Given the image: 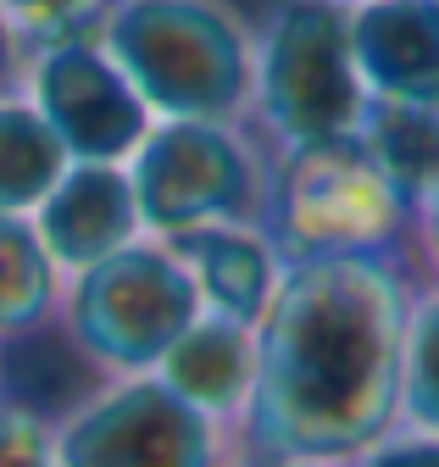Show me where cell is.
<instances>
[{
	"label": "cell",
	"instance_id": "obj_17",
	"mask_svg": "<svg viewBox=\"0 0 439 467\" xmlns=\"http://www.w3.org/2000/svg\"><path fill=\"white\" fill-rule=\"evenodd\" d=\"M0 12L28 50H45L67 39H95L106 0H0Z\"/></svg>",
	"mask_w": 439,
	"mask_h": 467
},
{
	"label": "cell",
	"instance_id": "obj_13",
	"mask_svg": "<svg viewBox=\"0 0 439 467\" xmlns=\"http://www.w3.org/2000/svg\"><path fill=\"white\" fill-rule=\"evenodd\" d=\"M62 267L39 245L34 217H0V345L56 328Z\"/></svg>",
	"mask_w": 439,
	"mask_h": 467
},
{
	"label": "cell",
	"instance_id": "obj_2",
	"mask_svg": "<svg viewBox=\"0 0 439 467\" xmlns=\"http://www.w3.org/2000/svg\"><path fill=\"white\" fill-rule=\"evenodd\" d=\"M95 39L150 117L250 123L256 17L240 0H106Z\"/></svg>",
	"mask_w": 439,
	"mask_h": 467
},
{
	"label": "cell",
	"instance_id": "obj_23",
	"mask_svg": "<svg viewBox=\"0 0 439 467\" xmlns=\"http://www.w3.org/2000/svg\"><path fill=\"white\" fill-rule=\"evenodd\" d=\"M0 395H6V345H0Z\"/></svg>",
	"mask_w": 439,
	"mask_h": 467
},
{
	"label": "cell",
	"instance_id": "obj_19",
	"mask_svg": "<svg viewBox=\"0 0 439 467\" xmlns=\"http://www.w3.org/2000/svg\"><path fill=\"white\" fill-rule=\"evenodd\" d=\"M345 467H439V440L417 434V429H390L378 445H367Z\"/></svg>",
	"mask_w": 439,
	"mask_h": 467
},
{
	"label": "cell",
	"instance_id": "obj_15",
	"mask_svg": "<svg viewBox=\"0 0 439 467\" xmlns=\"http://www.w3.org/2000/svg\"><path fill=\"white\" fill-rule=\"evenodd\" d=\"M67 172L62 140L45 129L28 95L0 100V217H34V206Z\"/></svg>",
	"mask_w": 439,
	"mask_h": 467
},
{
	"label": "cell",
	"instance_id": "obj_5",
	"mask_svg": "<svg viewBox=\"0 0 439 467\" xmlns=\"http://www.w3.org/2000/svg\"><path fill=\"white\" fill-rule=\"evenodd\" d=\"M128 184L139 201V223L156 240L223 223H256L267 206L272 145L250 123L217 117H156L150 134L134 145Z\"/></svg>",
	"mask_w": 439,
	"mask_h": 467
},
{
	"label": "cell",
	"instance_id": "obj_8",
	"mask_svg": "<svg viewBox=\"0 0 439 467\" xmlns=\"http://www.w3.org/2000/svg\"><path fill=\"white\" fill-rule=\"evenodd\" d=\"M23 95L45 117V129L62 140L67 161H128L156 123L134 84L117 73V62L100 50V39L28 50Z\"/></svg>",
	"mask_w": 439,
	"mask_h": 467
},
{
	"label": "cell",
	"instance_id": "obj_22",
	"mask_svg": "<svg viewBox=\"0 0 439 467\" xmlns=\"http://www.w3.org/2000/svg\"><path fill=\"white\" fill-rule=\"evenodd\" d=\"M229 467H345V462H301V456H267V451H234Z\"/></svg>",
	"mask_w": 439,
	"mask_h": 467
},
{
	"label": "cell",
	"instance_id": "obj_24",
	"mask_svg": "<svg viewBox=\"0 0 439 467\" xmlns=\"http://www.w3.org/2000/svg\"><path fill=\"white\" fill-rule=\"evenodd\" d=\"M345 6H362V0H345Z\"/></svg>",
	"mask_w": 439,
	"mask_h": 467
},
{
	"label": "cell",
	"instance_id": "obj_4",
	"mask_svg": "<svg viewBox=\"0 0 439 467\" xmlns=\"http://www.w3.org/2000/svg\"><path fill=\"white\" fill-rule=\"evenodd\" d=\"M200 317V296L179 262V251L156 234L106 256L62 284L56 334L95 379L156 373L173 339Z\"/></svg>",
	"mask_w": 439,
	"mask_h": 467
},
{
	"label": "cell",
	"instance_id": "obj_21",
	"mask_svg": "<svg viewBox=\"0 0 439 467\" xmlns=\"http://www.w3.org/2000/svg\"><path fill=\"white\" fill-rule=\"evenodd\" d=\"M23 73H28V45L17 39V28L0 12V100L6 95H23Z\"/></svg>",
	"mask_w": 439,
	"mask_h": 467
},
{
	"label": "cell",
	"instance_id": "obj_10",
	"mask_svg": "<svg viewBox=\"0 0 439 467\" xmlns=\"http://www.w3.org/2000/svg\"><path fill=\"white\" fill-rule=\"evenodd\" d=\"M351 50L373 100L439 106V6L434 0H362V6H351Z\"/></svg>",
	"mask_w": 439,
	"mask_h": 467
},
{
	"label": "cell",
	"instance_id": "obj_1",
	"mask_svg": "<svg viewBox=\"0 0 439 467\" xmlns=\"http://www.w3.org/2000/svg\"><path fill=\"white\" fill-rule=\"evenodd\" d=\"M423 273L406 245L284 262L256 323V384L240 451L351 462L401 423L406 317Z\"/></svg>",
	"mask_w": 439,
	"mask_h": 467
},
{
	"label": "cell",
	"instance_id": "obj_20",
	"mask_svg": "<svg viewBox=\"0 0 439 467\" xmlns=\"http://www.w3.org/2000/svg\"><path fill=\"white\" fill-rule=\"evenodd\" d=\"M406 251L417 262V273L428 284H439V184L412 206V234H406Z\"/></svg>",
	"mask_w": 439,
	"mask_h": 467
},
{
	"label": "cell",
	"instance_id": "obj_12",
	"mask_svg": "<svg viewBox=\"0 0 439 467\" xmlns=\"http://www.w3.org/2000/svg\"><path fill=\"white\" fill-rule=\"evenodd\" d=\"M156 379L184 406H195L211 423L234 429L245 418V400H250V384H256V328L200 312L173 339L168 357L156 362Z\"/></svg>",
	"mask_w": 439,
	"mask_h": 467
},
{
	"label": "cell",
	"instance_id": "obj_25",
	"mask_svg": "<svg viewBox=\"0 0 439 467\" xmlns=\"http://www.w3.org/2000/svg\"><path fill=\"white\" fill-rule=\"evenodd\" d=\"M434 6H439V0H434Z\"/></svg>",
	"mask_w": 439,
	"mask_h": 467
},
{
	"label": "cell",
	"instance_id": "obj_9",
	"mask_svg": "<svg viewBox=\"0 0 439 467\" xmlns=\"http://www.w3.org/2000/svg\"><path fill=\"white\" fill-rule=\"evenodd\" d=\"M34 234L50 251V262L62 267V278L134 245L145 223H139L128 167L123 161H67L56 190L34 206Z\"/></svg>",
	"mask_w": 439,
	"mask_h": 467
},
{
	"label": "cell",
	"instance_id": "obj_3",
	"mask_svg": "<svg viewBox=\"0 0 439 467\" xmlns=\"http://www.w3.org/2000/svg\"><path fill=\"white\" fill-rule=\"evenodd\" d=\"M367 106L345 0H272L256 17L250 129L272 150L356 140Z\"/></svg>",
	"mask_w": 439,
	"mask_h": 467
},
{
	"label": "cell",
	"instance_id": "obj_6",
	"mask_svg": "<svg viewBox=\"0 0 439 467\" xmlns=\"http://www.w3.org/2000/svg\"><path fill=\"white\" fill-rule=\"evenodd\" d=\"M261 234L279 245L284 262L395 251L412 234V206L378 172L362 140L301 145L272 150Z\"/></svg>",
	"mask_w": 439,
	"mask_h": 467
},
{
	"label": "cell",
	"instance_id": "obj_11",
	"mask_svg": "<svg viewBox=\"0 0 439 467\" xmlns=\"http://www.w3.org/2000/svg\"><path fill=\"white\" fill-rule=\"evenodd\" d=\"M200 296V312L229 317L256 328L272 289L284 278V256L267 240L256 223H223V228H195V234H173L168 240Z\"/></svg>",
	"mask_w": 439,
	"mask_h": 467
},
{
	"label": "cell",
	"instance_id": "obj_14",
	"mask_svg": "<svg viewBox=\"0 0 439 467\" xmlns=\"http://www.w3.org/2000/svg\"><path fill=\"white\" fill-rule=\"evenodd\" d=\"M362 150L378 161L406 206H417L439 184V111L434 106H401V100H373L362 117Z\"/></svg>",
	"mask_w": 439,
	"mask_h": 467
},
{
	"label": "cell",
	"instance_id": "obj_26",
	"mask_svg": "<svg viewBox=\"0 0 439 467\" xmlns=\"http://www.w3.org/2000/svg\"><path fill=\"white\" fill-rule=\"evenodd\" d=\"M434 111H439V106H434Z\"/></svg>",
	"mask_w": 439,
	"mask_h": 467
},
{
	"label": "cell",
	"instance_id": "obj_16",
	"mask_svg": "<svg viewBox=\"0 0 439 467\" xmlns=\"http://www.w3.org/2000/svg\"><path fill=\"white\" fill-rule=\"evenodd\" d=\"M439 440V284L423 278L406 317V362H401V423Z\"/></svg>",
	"mask_w": 439,
	"mask_h": 467
},
{
	"label": "cell",
	"instance_id": "obj_18",
	"mask_svg": "<svg viewBox=\"0 0 439 467\" xmlns=\"http://www.w3.org/2000/svg\"><path fill=\"white\" fill-rule=\"evenodd\" d=\"M0 467H56L50 445V412L28 400L0 395Z\"/></svg>",
	"mask_w": 439,
	"mask_h": 467
},
{
	"label": "cell",
	"instance_id": "obj_7",
	"mask_svg": "<svg viewBox=\"0 0 439 467\" xmlns=\"http://www.w3.org/2000/svg\"><path fill=\"white\" fill-rule=\"evenodd\" d=\"M56 467H229L234 429L184 406L156 373L95 379L50 412Z\"/></svg>",
	"mask_w": 439,
	"mask_h": 467
}]
</instances>
